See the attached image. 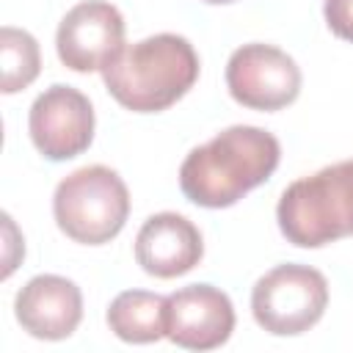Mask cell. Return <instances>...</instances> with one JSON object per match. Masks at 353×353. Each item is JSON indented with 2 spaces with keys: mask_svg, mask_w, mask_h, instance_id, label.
Returning a JSON list of instances; mask_svg holds the SVG:
<instances>
[{
  "mask_svg": "<svg viewBox=\"0 0 353 353\" xmlns=\"http://www.w3.org/2000/svg\"><path fill=\"white\" fill-rule=\"evenodd\" d=\"M281 146L262 127L234 124L212 141L190 149L179 165V188L188 201L221 210L237 204L279 168Z\"/></svg>",
  "mask_w": 353,
  "mask_h": 353,
  "instance_id": "cell-1",
  "label": "cell"
},
{
  "mask_svg": "<svg viewBox=\"0 0 353 353\" xmlns=\"http://www.w3.org/2000/svg\"><path fill=\"white\" fill-rule=\"evenodd\" d=\"M108 94L132 113H160L199 80V55L185 36L157 33L124 50L102 69Z\"/></svg>",
  "mask_w": 353,
  "mask_h": 353,
  "instance_id": "cell-2",
  "label": "cell"
},
{
  "mask_svg": "<svg viewBox=\"0 0 353 353\" xmlns=\"http://www.w3.org/2000/svg\"><path fill=\"white\" fill-rule=\"evenodd\" d=\"M276 221L287 243L320 248L353 234V160L301 176L284 188Z\"/></svg>",
  "mask_w": 353,
  "mask_h": 353,
  "instance_id": "cell-3",
  "label": "cell"
},
{
  "mask_svg": "<svg viewBox=\"0 0 353 353\" xmlns=\"http://www.w3.org/2000/svg\"><path fill=\"white\" fill-rule=\"evenodd\" d=\"M58 229L83 245L110 243L127 223L130 193L124 179L108 165H85L63 176L52 196Z\"/></svg>",
  "mask_w": 353,
  "mask_h": 353,
  "instance_id": "cell-4",
  "label": "cell"
},
{
  "mask_svg": "<svg viewBox=\"0 0 353 353\" xmlns=\"http://www.w3.org/2000/svg\"><path fill=\"white\" fill-rule=\"evenodd\" d=\"M328 306V281L309 265H279L251 290V312L259 328L273 336H298L309 331Z\"/></svg>",
  "mask_w": 353,
  "mask_h": 353,
  "instance_id": "cell-5",
  "label": "cell"
},
{
  "mask_svg": "<svg viewBox=\"0 0 353 353\" xmlns=\"http://www.w3.org/2000/svg\"><path fill=\"white\" fill-rule=\"evenodd\" d=\"M226 88L243 108L281 110L301 94V69L284 50L251 41L229 55Z\"/></svg>",
  "mask_w": 353,
  "mask_h": 353,
  "instance_id": "cell-6",
  "label": "cell"
},
{
  "mask_svg": "<svg viewBox=\"0 0 353 353\" xmlns=\"http://www.w3.org/2000/svg\"><path fill=\"white\" fill-rule=\"evenodd\" d=\"M28 130L39 154L52 163L72 160L94 141V108L83 91L58 83L33 99Z\"/></svg>",
  "mask_w": 353,
  "mask_h": 353,
  "instance_id": "cell-7",
  "label": "cell"
},
{
  "mask_svg": "<svg viewBox=\"0 0 353 353\" xmlns=\"http://www.w3.org/2000/svg\"><path fill=\"white\" fill-rule=\"evenodd\" d=\"M55 50L72 72H102L124 50L121 11L105 0L77 3L58 25Z\"/></svg>",
  "mask_w": 353,
  "mask_h": 353,
  "instance_id": "cell-8",
  "label": "cell"
},
{
  "mask_svg": "<svg viewBox=\"0 0 353 353\" xmlns=\"http://www.w3.org/2000/svg\"><path fill=\"white\" fill-rule=\"evenodd\" d=\"M234 331V306L212 284H190L165 295V336L188 350L221 347Z\"/></svg>",
  "mask_w": 353,
  "mask_h": 353,
  "instance_id": "cell-9",
  "label": "cell"
},
{
  "mask_svg": "<svg viewBox=\"0 0 353 353\" xmlns=\"http://www.w3.org/2000/svg\"><path fill=\"white\" fill-rule=\"evenodd\" d=\"M14 314L36 339H66L83 320V292L72 279L41 273L17 292Z\"/></svg>",
  "mask_w": 353,
  "mask_h": 353,
  "instance_id": "cell-10",
  "label": "cell"
},
{
  "mask_svg": "<svg viewBox=\"0 0 353 353\" xmlns=\"http://www.w3.org/2000/svg\"><path fill=\"white\" fill-rule=\"evenodd\" d=\"M204 256V240L193 221L179 212H157L143 221L135 237V262L154 279L190 273Z\"/></svg>",
  "mask_w": 353,
  "mask_h": 353,
  "instance_id": "cell-11",
  "label": "cell"
},
{
  "mask_svg": "<svg viewBox=\"0 0 353 353\" xmlns=\"http://www.w3.org/2000/svg\"><path fill=\"white\" fill-rule=\"evenodd\" d=\"M110 331L132 345H149L165 336V295L124 290L108 306Z\"/></svg>",
  "mask_w": 353,
  "mask_h": 353,
  "instance_id": "cell-12",
  "label": "cell"
},
{
  "mask_svg": "<svg viewBox=\"0 0 353 353\" xmlns=\"http://www.w3.org/2000/svg\"><path fill=\"white\" fill-rule=\"evenodd\" d=\"M0 91L17 94L28 88L41 72L39 41L19 28L6 25L0 30Z\"/></svg>",
  "mask_w": 353,
  "mask_h": 353,
  "instance_id": "cell-13",
  "label": "cell"
},
{
  "mask_svg": "<svg viewBox=\"0 0 353 353\" xmlns=\"http://www.w3.org/2000/svg\"><path fill=\"white\" fill-rule=\"evenodd\" d=\"M323 14L331 33L353 44V0H325Z\"/></svg>",
  "mask_w": 353,
  "mask_h": 353,
  "instance_id": "cell-14",
  "label": "cell"
},
{
  "mask_svg": "<svg viewBox=\"0 0 353 353\" xmlns=\"http://www.w3.org/2000/svg\"><path fill=\"white\" fill-rule=\"evenodd\" d=\"M204 3H212V6H221V3H234V0H204Z\"/></svg>",
  "mask_w": 353,
  "mask_h": 353,
  "instance_id": "cell-15",
  "label": "cell"
}]
</instances>
